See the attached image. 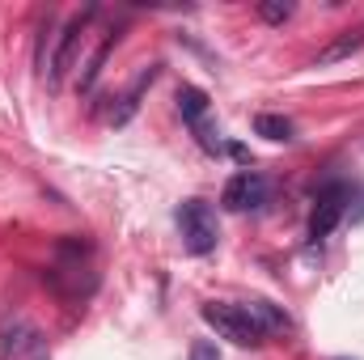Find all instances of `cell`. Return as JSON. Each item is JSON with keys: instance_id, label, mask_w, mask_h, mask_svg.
I'll list each match as a JSON object with an SVG mask.
<instances>
[{"instance_id": "cell-10", "label": "cell", "mask_w": 364, "mask_h": 360, "mask_svg": "<svg viewBox=\"0 0 364 360\" xmlns=\"http://www.w3.org/2000/svg\"><path fill=\"white\" fill-rule=\"evenodd\" d=\"M246 309L255 314V322L263 327V335H272V331H288V327H292V322H288V314H284L279 305H272V301H250Z\"/></svg>"}, {"instance_id": "cell-2", "label": "cell", "mask_w": 364, "mask_h": 360, "mask_svg": "<svg viewBox=\"0 0 364 360\" xmlns=\"http://www.w3.org/2000/svg\"><path fill=\"white\" fill-rule=\"evenodd\" d=\"M178 233H182V246H186L191 255H212L216 242H220L216 212H212L203 199H186L178 208Z\"/></svg>"}, {"instance_id": "cell-3", "label": "cell", "mask_w": 364, "mask_h": 360, "mask_svg": "<svg viewBox=\"0 0 364 360\" xmlns=\"http://www.w3.org/2000/svg\"><path fill=\"white\" fill-rule=\"evenodd\" d=\"M348 199H352V191H348L343 182H331V186L318 191V203H314V216H309V242H314V246L326 242V238L339 229V221H343V212H348Z\"/></svg>"}, {"instance_id": "cell-7", "label": "cell", "mask_w": 364, "mask_h": 360, "mask_svg": "<svg viewBox=\"0 0 364 360\" xmlns=\"http://www.w3.org/2000/svg\"><path fill=\"white\" fill-rule=\"evenodd\" d=\"M178 110H182V119L191 123V132L199 136V144H203L208 153H216V149H220V136H216V127L208 123V93L195 90V85H182L178 90Z\"/></svg>"}, {"instance_id": "cell-6", "label": "cell", "mask_w": 364, "mask_h": 360, "mask_svg": "<svg viewBox=\"0 0 364 360\" xmlns=\"http://www.w3.org/2000/svg\"><path fill=\"white\" fill-rule=\"evenodd\" d=\"M34 352H43V331L21 314L4 318L0 322V360H21L34 356Z\"/></svg>"}, {"instance_id": "cell-13", "label": "cell", "mask_w": 364, "mask_h": 360, "mask_svg": "<svg viewBox=\"0 0 364 360\" xmlns=\"http://www.w3.org/2000/svg\"><path fill=\"white\" fill-rule=\"evenodd\" d=\"M191 360H220V352H216V344L195 339V344H191Z\"/></svg>"}, {"instance_id": "cell-12", "label": "cell", "mask_w": 364, "mask_h": 360, "mask_svg": "<svg viewBox=\"0 0 364 360\" xmlns=\"http://www.w3.org/2000/svg\"><path fill=\"white\" fill-rule=\"evenodd\" d=\"M259 17L272 21V26H279V21L292 17V4H288V0H263V4H259Z\"/></svg>"}, {"instance_id": "cell-4", "label": "cell", "mask_w": 364, "mask_h": 360, "mask_svg": "<svg viewBox=\"0 0 364 360\" xmlns=\"http://www.w3.org/2000/svg\"><path fill=\"white\" fill-rule=\"evenodd\" d=\"M267 199H272V179H263L259 170H237L220 191V203L229 212H250V208H263Z\"/></svg>"}, {"instance_id": "cell-9", "label": "cell", "mask_w": 364, "mask_h": 360, "mask_svg": "<svg viewBox=\"0 0 364 360\" xmlns=\"http://www.w3.org/2000/svg\"><path fill=\"white\" fill-rule=\"evenodd\" d=\"M157 73H161V68H157V64H153V68H144V73H140V77H136V85H132V90L123 93V106H119V110H114V123H127V119H132V115H136V106H140V97H144V90H149V85H153V81H157Z\"/></svg>"}, {"instance_id": "cell-1", "label": "cell", "mask_w": 364, "mask_h": 360, "mask_svg": "<svg viewBox=\"0 0 364 360\" xmlns=\"http://www.w3.org/2000/svg\"><path fill=\"white\" fill-rule=\"evenodd\" d=\"M199 314H203V322H208L220 339H229V344H237V348H259V344H263V327L255 322V314H250L246 305L208 301Z\"/></svg>"}, {"instance_id": "cell-8", "label": "cell", "mask_w": 364, "mask_h": 360, "mask_svg": "<svg viewBox=\"0 0 364 360\" xmlns=\"http://www.w3.org/2000/svg\"><path fill=\"white\" fill-rule=\"evenodd\" d=\"M364 47V26H356V30H343L326 51H318V64H339V60H348L352 51H360Z\"/></svg>"}, {"instance_id": "cell-11", "label": "cell", "mask_w": 364, "mask_h": 360, "mask_svg": "<svg viewBox=\"0 0 364 360\" xmlns=\"http://www.w3.org/2000/svg\"><path fill=\"white\" fill-rule=\"evenodd\" d=\"M255 136L284 144V140H292V123H288L284 115H259V119H255Z\"/></svg>"}, {"instance_id": "cell-5", "label": "cell", "mask_w": 364, "mask_h": 360, "mask_svg": "<svg viewBox=\"0 0 364 360\" xmlns=\"http://www.w3.org/2000/svg\"><path fill=\"white\" fill-rule=\"evenodd\" d=\"M90 17H93V9H85V13H77V17L60 30L55 55L47 60V85H60V81L68 77V68H73V60H77V47H81V38H85V30H90Z\"/></svg>"}]
</instances>
